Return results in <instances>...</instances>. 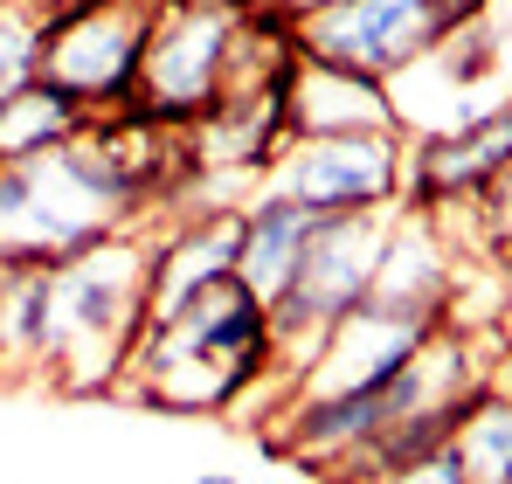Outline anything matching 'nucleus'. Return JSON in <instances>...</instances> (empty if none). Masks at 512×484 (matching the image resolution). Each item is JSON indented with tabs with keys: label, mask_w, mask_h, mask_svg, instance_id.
<instances>
[{
	"label": "nucleus",
	"mask_w": 512,
	"mask_h": 484,
	"mask_svg": "<svg viewBox=\"0 0 512 484\" xmlns=\"http://www.w3.org/2000/svg\"><path fill=\"white\" fill-rule=\"evenodd\" d=\"M506 166H512V104H499V111L464 118L443 139H423L409 153V173H402V201H409V215H436L443 201L492 194V180Z\"/></svg>",
	"instance_id": "423d86ee"
},
{
	"label": "nucleus",
	"mask_w": 512,
	"mask_h": 484,
	"mask_svg": "<svg viewBox=\"0 0 512 484\" xmlns=\"http://www.w3.org/2000/svg\"><path fill=\"white\" fill-rule=\"evenodd\" d=\"M305 236H312V215H305L298 201H284V194H270V201L243 208V256H236V277L250 284L263 305L291 284Z\"/></svg>",
	"instance_id": "0eeeda50"
},
{
	"label": "nucleus",
	"mask_w": 512,
	"mask_h": 484,
	"mask_svg": "<svg viewBox=\"0 0 512 484\" xmlns=\"http://www.w3.org/2000/svg\"><path fill=\"white\" fill-rule=\"evenodd\" d=\"M236 7H263V14H291V21H305V14H319V7H333V0H236Z\"/></svg>",
	"instance_id": "f8f14e48"
},
{
	"label": "nucleus",
	"mask_w": 512,
	"mask_h": 484,
	"mask_svg": "<svg viewBox=\"0 0 512 484\" xmlns=\"http://www.w3.org/2000/svg\"><path fill=\"white\" fill-rule=\"evenodd\" d=\"M478 14H485V0H333V7L298 21V56L381 83L402 63L443 49Z\"/></svg>",
	"instance_id": "20e7f679"
},
{
	"label": "nucleus",
	"mask_w": 512,
	"mask_h": 484,
	"mask_svg": "<svg viewBox=\"0 0 512 484\" xmlns=\"http://www.w3.org/2000/svg\"><path fill=\"white\" fill-rule=\"evenodd\" d=\"M49 339V270H0V367L28 374L42 367Z\"/></svg>",
	"instance_id": "1a4fd4ad"
},
{
	"label": "nucleus",
	"mask_w": 512,
	"mask_h": 484,
	"mask_svg": "<svg viewBox=\"0 0 512 484\" xmlns=\"http://www.w3.org/2000/svg\"><path fill=\"white\" fill-rule=\"evenodd\" d=\"M194 484H236V478L229 471H208V478H194Z\"/></svg>",
	"instance_id": "ddd939ff"
},
{
	"label": "nucleus",
	"mask_w": 512,
	"mask_h": 484,
	"mask_svg": "<svg viewBox=\"0 0 512 484\" xmlns=\"http://www.w3.org/2000/svg\"><path fill=\"white\" fill-rule=\"evenodd\" d=\"M236 0H167L153 14V42H146V70H139V118L146 125H201L222 90H229V63H236V35H243Z\"/></svg>",
	"instance_id": "7ed1b4c3"
},
{
	"label": "nucleus",
	"mask_w": 512,
	"mask_h": 484,
	"mask_svg": "<svg viewBox=\"0 0 512 484\" xmlns=\"http://www.w3.org/2000/svg\"><path fill=\"white\" fill-rule=\"evenodd\" d=\"M84 125H90L84 97H70L63 83L35 77L28 90H14V97L0 104V166L35 160V153H56V146H70Z\"/></svg>",
	"instance_id": "6e6552de"
},
{
	"label": "nucleus",
	"mask_w": 512,
	"mask_h": 484,
	"mask_svg": "<svg viewBox=\"0 0 512 484\" xmlns=\"http://www.w3.org/2000/svg\"><path fill=\"white\" fill-rule=\"evenodd\" d=\"M457 464L471 484H512V395H499L492 381L471 395V415L450 436Z\"/></svg>",
	"instance_id": "9d476101"
},
{
	"label": "nucleus",
	"mask_w": 512,
	"mask_h": 484,
	"mask_svg": "<svg viewBox=\"0 0 512 484\" xmlns=\"http://www.w3.org/2000/svg\"><path fill=\"white\" fill-rule=\"evenodd\" d=\"M284 201L305 215H367L402 201V153L395 132H340V139H298L284 166Z\"/></svg>",
	"instance_id": "39448f33"
},
{
	"label": "nucleus",
	"mask_w": 512,
	"mask_h": 484,
	"mask_svg": "<svg viewBox=\"0 0 512 484\" xmlns=\"http://www.w3.org/2000/svg\"><path fill=\"white\" fill-rule=\"evenodd\" d=\"M270 353H277L270 305L229 270V277H215V284H201V291H187L173 305H153L125 381L153 408L215 415L270 367Z\"/></svg>",
	"instance_id": "f257e3e1"
},
{
	"label": "nucleus",
	"mask_w": 512,
	"mask_h": 484,
	"mask_svg": "<svg viewBox=\"0 0 512 484\" xmlns=\"http://www.w3.org/2000/svg\"><path fill=\"white\" fill-rule=\"evenodd\" d=\"M42 77V21L28 0H0V104Z\"/></svg>",
	"instance_id": "9b49d317"
},
{
	"label": "nucleus",
	"mask_w": 512,
	"mask_h": 484,
	"mask_svg": "<svg viewBox=\"0 0 512 484\" xmlns=\"http://www.w3.org/2000/svg\"><path fill=\"white\" fill-rule=\"evenodd\" d=\"M153 319V249H132V236H111L77 263L49 270V339L42 367L63 388L104 395L125 381L139 339Z\"/></svg>",
	"instance_id": "f03ea898"
}]
</instances>
